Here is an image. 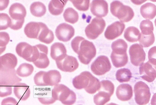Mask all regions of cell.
<instances>
[{
  "label": "cell",
  "instance_id": "cell-1",
  "mask_svg": "<svg viewBox=\"0 0 156 105\" xmlns=\"http://www.w3.org/2000/svg\"><path fill=\"white\" fill-rule=\"evenodd\" d=\"M71 45L78 55L80 62L84 65L89 64L96 55V49L94 44L83 37H76L72 41Z\"/></svg>",
  "mask_w": 156,
  "mask_h": 105
},
{
  "label": "cell",
  "instance_id": "cell-2",
  "mask_svg": "<svg viewBox=\"0 0 156 105\" xmlns=\"http://www.w3.org/2000/svg\"><path fill=\"white\" fill-rule=\"evenodd\" d=\"M74 87L77 89L84 88L90 94H94L99 91L100 87V82L90 72L84 71L75 77L73 80Z\"/></svg>",
  "mask_w": 156,
  "mask_h": 105
},
{
  "label": "cell",
  "instance_id": "cell-3",
  "mask_svg": "<svg viewBox=\"0 0 156 105\" xmlns=\"http://www.w3.org/2000/svg\"><path fill=\"white\" fill-rule=\"evenodd\" d=\"M111 48V58L113 66L117 68L125 66L128 60L127 43L123 39H118L112 43Z\"/></svg>",
  "mask_w": 156,
  "mask_h": 105
},
{
  "label": "cell",
  "instance_id": "cell-4",
  "mask_svg": "<svg viewBox=\"0 0 156 105\" xmlns=\"http://www.w3.org/2000/svg\"><path fill=\"white\" fill-rule=\"evenodd\" d=\"M52 97L55 101L58 100L65 105H73L76 99L75 92L62 84L54 86L52 90Z\"/></svg>",
  "mask_w": 156,
  "mask_h": 105
},
{
  "label": "cell",
  "instance_id": "cell-5",
  "mask_svg": "<svg viewBox=\"0 0 156 105\" xmlns=\"http://www.w3.org/2000/svg\"><path fill=\"white\" fill-rule=\"evenodd\" d=\"M61 75L59 71L52 70L48 72L40 71L35 75L34 80L35 84L39 86L56 85L61 81Z\"/></svg>",
  "mask_w": 156,
  "mask_h": 105
},
{
  "label": "cell",
  "instance_id": "cell-6",
  "mask_svg": "<svg viewBox=\"0 0 156 105\" xmlns=\"http://www.w3.org/2000/svg\"><path fill=\"white\" fill-rule=\"evenodd\" d=\"M9 14L11 19L10 28L14 30H18L23 27L25 18L27 14L25 7L19 3H14L11 6Z\"/></svg>",
  "mask_w": 156,
  "mask_h": 105
},
{
  "label": "cell",
  "instance_id": "cell-7",
  "mask_svg": "<svg viewBox=\"0 0 156 105\" xmlns=\"http://www.w3.org/2000/svg\"><path fill=\"white\" fill-rule=\"evenodd\" d=\"M110 9L112 14L118 18L122 23L130 21L134 16V13L131 8L123 5L119 1L112 2Z\"/></svg>",
  "mask_w": 156,
  "mask_h": 105
},
{
  "label": "cell",
  "instance_id": "cell-8",
  "mask_svg": "<svg viewBox=\"0 0 156 105\" xmlns=\"http://www.w3.org/2000/svg\"><path fill=\"white\" fill-rule=\"evenodd\" d=\"M134 92L135 101L137 104L145 105L149 102L151 94L150 88L145 83L142 81L136 83Z\"/></svg>",
  "mask_w": 156,
  "mask_h": 105
},
{
  "label": "cell",
  "instance_id": "cell-9",
  "mask_svg": "<svg viewBox=\"0 0 156 105\" xmlns=\"http://www.w3.org/2000/svg\"><path fill=\"white\" fill-rule=\"evenodd\" d=\"M106 23L103 19L94 18L85 28L86 36L89 39H95L103 32Z\"/></svg>",
  "mask_w": 156,
  "mask_h": 105
},
{
  "label": "cell",
  "instance_id": "cell-10",
  "mask_svg": "<svg viewBox=\"0 0 156 105\" xmlns=\"http://www.w3.org/2000/svg\"><path fill=\"white\" fill-rule=\"evenodd\" d=\"M112 66L108 58L103 55L98 57L92 63L91 66V69L94 74L101 76L109 72Z\"/></svg>",
  "mask_w": 156,
  "mask_h": 105
},
{
  "label": "cell",
  "instance_id": "cell-11",
  "mask_svg": "<svg viewBox=\"0 0 156 105\" xmlns=\"http://www.w3.org/2000/svg\"><path fill=\"white\" fill-rule=\"evenodd\" d=\"M16 51L21 57L28 62H33L36 51V47L32 46L26 42H21L17 45Z\"/></svg>",
  "mask_w": 156,
  "mask_h": 105
},
{
  "label": "cell",
  "instance_id": "cell-12",
  "mask_svg": "<svg viewBox=\"0 0 156 105\" xmlns=\"http://www.w3.org/2000/svg\"><path fill=\"white\" fill-rule=\"evenodd\" d=\"M129 53L131 62L135 66H140L145 60L146 54L143 47L137 43L131 46Z\"/></svg>",
  "mask_w": 156,
  "mask_h": 105
},
{
  "label": "cell",
  "instance_id": "cell-13",
  "mask_svg": "<svg viewBox=\"0 0 156 105\" xmlns=\"http://www.w3.org/2000/svg\"><path fill=\"white\" fill-rule=\"evenodd\" d=\"M56 62L58 68L64 72H73L79 66V63L76 58L67 54L64 58L56 61Z\"/></svg>",
  "mask_w": 156,
  "mask_h": 105
},
{
  "label": "cell",
  "instance_id": "cell-14",
  "mask_svg": "<svg viewBox=\"0 0 156 105\" xmlns=\"http://www.w3.org/2000/svg\"><path fill=\"white\" fill-rule=\"evenodd\" d=\"M156 63L148 61L142 64L139 68L140 77L148 82H151L156 78Z\"/></svg>",
  "mask_w": 156,
  "mask_h": 105
},
{
  "label": "cell",
  "instance_id": "cell-15",
  "mask_svg": "<svg viewBox=\"0 0 156 105\" xmlns=\"http://www.w3.org/2000/svg\"><path fill=\"white\" fill-rule=\"evenodd\" d=\"M55 33L59 40L66 42L70 41L74 36L75 31L72 26L64 23L60 24L57 27Z\"/></svg>",
  "mask_w": 156,
  "mask_h": 105
},
{
  "label": "cell",
  "instance_id": "cell-16",
  "mask_svg": "<svg viewBox=\"0 0 156 105\" xmlns=\"http://www.w3.org/2000/svg\"><path fill=\"white\" fill-rule=\"evenodd\" d=\"M22 81V79L17 75L15 69L0 71V83L12 87Z\"/></svg>",
  "mask_w": 156,
  "mask_h": 105
},
{
  "label": "cell",
  "instance_id": "cell-17",
  "mask_svg": "<svg viewBox=\"0 0 156 105\" xmlns=\"http://www.w3.org/2000/svg\"><path fill=\"white\" fill-rule=\"evenodd\" d=\"M90 9L92 13L97 17H105L108 13V5L104 0H95L91 3Z\"/></svg>",
  "mask_w": 156,
  "mask_h": 105
},
{
  "label": "cell",
  "instance_id": "cell-18",
  "mask_svg": "<svg viewBox=\"0 0 156 105\" xmlns=\"http://www.w3.org/2000/svg\"><path fill=\"white\" fill-rule=\"evenodd\" d=\"M125 28L123 23L115 22L108 27L105 33V36L108 40H114L122 35Z\"/></svg>",
  "mask_w": 156,
  "mask_h": 105
},
{
  "label": "cell",
  "instance_id": "cell-19",
  "mask_svg": "<svg viewBox=\"0 0 156 105\" xmlns=\"http://www.w3.org/2000/svg\"><path fill=\"white\" fill-rule=\"evenodd\" d=\"M18 59L13 54L8 53L0 57V71L14 69L18 64Z\"/></svg>",
  "mask_w": 156,
  "mask_h": 105
},
{
  "label": "cell",
  "instance_id": "cell-20",
  "mask_svg": "<svg viewBox=\"0 0 156 105\" xmlns=\"http://www.w3.org/2000/svg\"><path fill=\"white\" fill-rule=\"evenodd\" d=\"M40 50L39 54L37 60L33 63L37 68L45 69L49 66L50 62L47 55L48 48L46 46L42 44H38Z\"/></svg>",
  "mask_w": 156,
  "mask_h": 105
},
{
  "label": "cell",
  "instance_id": "cell-21",
  "mask_svg": "<svg viewBox=\"0 0 156 105\" xmlns=\"http://www.w3.org/2000/svg\"><path fill=\"white\" fill-rule=\"evenodd\" d=\"M44 23L41 22H30L26 26L24 32L30 38L38 39Z\"/></svg>",
  "mask_w": 156,
  "mask_h": 105
},
{
  "label": "cell",
  "instance_id": "cell-22",
  "mask_svg": "<svg viewBox=\"0 0 156 105\" xmlns=\"http://www.w3.org/2000/svg\"><path fill=\"white\" fill-rule=\"evenodd\" d=\"M116 94L119 100L123 101H128L133 96L132 88L128 84H121L117 88Z\"/></svg>",
  "mask_w": 156,
  "mask_h": 105
},
{
  "label": "cell",
  "instance_id": "cell-23",
  "mask_svg": "<svg viewBox=\"0 0 156 105\" xmlns=\"http://www.w3.org/2000/svg\"><path fill=\"white\" fill-rule=\"evenodd\" d=\"M14 91L16 96L20 100L25 101L30 97L31 91L30 86L24 83H19L14 86Z\"/></svg>",
  "mask_w": 156,
  "mask_h": 105
},
{
  "label": "cell",
  "instance_id": "cell-24",
  "mask_svg": "<svg viewBox=\"0 0 156 105\" xmlns=\"http://www.w3.org/2000/svg\"><path fill=\"white\" fill-rule=\"evenodd\" d=\"M67 52L65 46L61 43H55L51 47V57L56 61L64 58L67 55Z\"/></svg>",
  "mask_w": 156,
  "mask_h": 105
},
{
  "label": "cell",
  "instance_id": "cell-25",
  "mask_svg": "<svg viewBox=\"0 0 156 105\" xmlns=\"http://www.w3.org/2000/svg\"><path fill=\"white\" fill-rule=\"evenodd\" d=\"M68 1L64 0H53L51 1L48 6L50 13L52 15L56 16L61 15Z\"/></svg>",
  "mask_w": 156,
  "mask_h": 105
},
{
  "label": "cell",
  "instance_id": "cell-26",
  "mask_svg": "<svg viewBox=\"0 0 156 105\" xmlns=\"http://www.w3.org/2000/svg\"><path fill=\"white\" fill-rule=\"evenodd\" d=\"M140 12L144 18L148 20H151L156 16V6L151 3H147L141 6Z\"/></svg>",
  "mask_w": 156,
  "mask_h": 105
},
{
  "label": "cell",
  "instance_id": "cell-27",
  "mask_svg": "<svg viewBox=\"0 0 156 105\" xmlns=\"http://www.w3.org/2000/svg\"><path fill=\"white\" fill-rule=\"evenodd\" d=\"M54 39V36L53 32L45 24H44L38 39L42 43L50 44L53 42Z\"/></svg>",
  "mask_w": 156,
  "mask_h": 105
},
{
  "label": "cell",
  "instance_id": "cell-28",
  "mask_svg": "<svg viewBox=\"0 0 156 105\" xmlns=\"http://www.w3.org/2000/svg\"><path fill=\"white\" fill-rule=\"evenodd\" d=\"M140 34V32L138 28L134 27H130L126 30L124 36L127 41L134 43L139 40Z\"/></svg>",
  "mask_w": 156,
  "mask_h": 105
},
{
  "label": "cell",
  "instance_id": "cell-29",
  "mask_svg": "<svg viewBox=\"0 0 156 105\" xmlns=\"http://www.w3.org/2000/svg\"><path fill=\"white\" fill-rule=\"evenodd\" d=\"M30 11L32 14L36 17H41L46 14L47 9L43 3L40 2L33 3L30 6Z\"/></svg>",
  "mask_w": 156,
  "mask_h": 105
},
{
  "label": "cell",
  "instance_id": "cell-30",
  "mask_svg": "<svg viewBox=\"0 0 156 105\" xmlns=\"http://www.w3.org/2000/svg\"><path fill=\"white\" fill-rule=\"evenodd\" d=\"M99 91L94 97V102L96 105H104L110 100L112 95L103 90H99Z\"/></svg>",
  "mask_w": 156,
  "mask_h": 105
},
{
  "label": "cell",
  "instance_id": "cell-31",
  "mask_svg": "<svg viewBox=\"0 0 156 105\" xmlns=\"http://www.w3.org/2000/svg\"><path fill=\"white\" fill-rule=\"evenodd\" d=\"M34 70L33 66L27 63L21 64L17 69V74L21 77H27L31 75Z\"/></svg>",
  "mask_w": 156,
  "mask_h": 105
},
{
  "label": "cell",
  "instance_id": "cell-32",
  "mask_svg": "<svg viewBox=\"0 0 156 105\" xmlns=\"http://www.w3.org/2000/svg\"><path fill=\"white\" fill-rule=\"evenodd\" d=\"M63 17L66 22L72 24L77 22L79 19L78 13L71 8H68L65 10Z\"/></svg>",
  "mask_w": 156,
  "mask_h": 105
},
{
  "label": "cell",
  "instance_id": "cell-33",
  "mask_svg": "<svg viewBox=\"0 0 156 105\" xmlns=\"http://www.w3.org/2000/svg\"><path fill=\"white\" fill-rule=\"evenodd\" d=\"M132 77L130 71L126 68L119 69L116 73L117 80L120 83L128 82L130 80Z\"/></svg>",
  "mask_w": 156,
  "mask_h": 105
},
{
  "label": "cell",
  "instance_id": "cell-34",
  "mask_svg": "<svg viewBox=\"0 0 156 105\" xmlns=\"http://www.w3.org/2000/svg\"><path fill=\"white\" fill-rule=\"evenodd\" d=\"M40 96L38 98L39 101L43 104L49 105L54 103L56 101L52 97V90L50 89H45V92L41 93Z\"/></svg>",
  "mask_w": 156,
  "mask_h": 105
},
{
  "label": "cell",
  "instance_id": "cell-35",
  "mask_svg": "<svg viewBox=\"0 0 156 105\" xmlns=\"http://www.w3.org/2000/svg\"><path fill=\"white\" fill-rule=\"evenodd\" d=\"M141 33L144 35H149L153 34L154 27L152 23L148 20L142 21L140 26Z\"/></svg>",
  "mask_w": 156,
  "mask_h": 105
},
{
  "label": "cell",
  "instance_id": "cell-36",
  "mask_svg": "<svg viewBox=\"0 0 156 105\" xmlns=\"http://www.w3.org/2000/svg\"><path fill=\"white\" fill-rule=\"evenodd\" d=\"M139 42L143 47H148L154 43L155 38L154 34L149 35H144L140 34Z\"/></svg>",
  "mask_w": 156,
  "mask_h": 105
},
{
  "label": "cell",
  "instance_id": "cell-37",
  "mask_svg": "<svg viewBox=\"0 0 156 105\" xmlns=\"http://www.w3.org/2000/svg\"><path fill=\"white\" fill-rule=\"evenodd\" d=\"M10 40L9 34L5 32H0V55L5 51Z\"/></svg>",
  "mask_w": 156,
  "mask_h": 105
},
{
  "label": "cell",
  "instance_id": "cell-38",
  "mask_svg": "<svg viewBox=\"0 0 156 105\" xmlns=\"http://www.w3.org/2000/svg\"><path fill=\"white\" fill-rule=\"evenodd\" d=\"M11 22V18L8 14L0 13V31L6 30L10 27Z\"/></svg>",
  "mask_w": 156,
  "mask_h": 105
},
{
  "label": "cell",
  "instance_id": "cell-39",
  "mask_svg": "<svg viewBox=\"0 0 156 105\" xmlns=\"http://www.w3.org/2000/svg\"><path fill=\"white\" fill-rule=\"evenodd\" d=\"M74 6L78 10L86 11L89 8L90 1L89 0L84 1H70Z\"/></svg>",
  "mask_w": 156,
  "mask_h": 105
},
{
  "label": "cell",
  "instance_id": "cell-40",
  "mask_svg": "<svg viewBox=\"0 0 156 105\" xmlns=\"http://www.w3.org/2000/svg\"><path fill=\"white\" fill-rule=\"evenodd\" d=\"M101 87L99 90H102L109 93L112 96L114 91V85L109 80H103L100 82Z\"/></svg>",
  "mask_w": 156,
  "mask_h": 105
},
{
  "label": "cell",
  "instance_id": "cell-41",
  "mask_svg": "<svg viewBox=\"0 0 156 105\" xmlns=\"http://www.w3.org/2000/svg\"><path fill=\"white\" fill-rule=\"evenodd\" d=\"M12 91V86L0 83V97H4L11 95Z\"/></svg>",
  "mask_w": 156,
  "mask_h": 105
},
{
  "label": "cell",
  "instance_id": "cell-42",
  "mask_svg": "<svg viewBox=\"0 0 156 105\" xmlns=\"http://www.w3.org/2000/svg\"><path fill=\"white\" fill-rule=\"evenodd\" d=\"M2 105H19V104L15 99L12 97H9L2 100Z\"/></svg>",
  "mask_w": 156,
  "mask_h": 105
},
{
  "label": "cell",
  "instance_id": "cell-43",
  "mask_svg": "<svg viewBox=\"0 0 156 105\" xmlns=\"http://www.w3.org/2000/svg\"><path fill=\"white\" fill-rule=\"evenodd\" d=\"M148 57L149 60H156V47H153L150 50L148 53Z\"/></svg>",
  "mask_w": 156,
  "mask_h": 105
},
{
  "label": "cell",
  "instance_id": "cell-44",
  "mask_svg": "<svg viewBox=\"0 0 156 105\" xmlns=\"http://www.w3.org/2000/svg\"><path fill=\"white\" fill-rule=\"evenodd\" d=\"M10 3L9 1H0V11H2L6 9Z\"/></svg>",
  "mask_w": 156,
  "mask_h": 105
},
{
  "label": "cell",
  "instance_id": "cell-45",
  "mask_svg": "<svg viewBox=\"0 0 156 105\" xmlns=\"http://www.w3.org/2000/svg\"><path fill=\"white\" fill-rule=\"evenodd\" d=\"M107 105H118L116 103H108L107 104Z\"/></svg>",
  "mask_w": 156,
  "mask_h": 105
},
{
  "label": "cell",
  "instance_id": "cell-46",
  "mask_svg": "<svg viewBox=\"0 0 156 105\" xmlns=\"http://www.w3.org/2000/svg\"></svg>",
  "mask_w": 156,
  "mask_h": 105
}]
</instances>
